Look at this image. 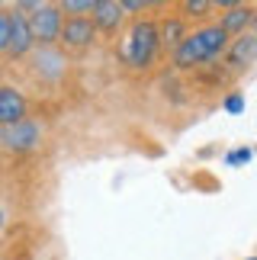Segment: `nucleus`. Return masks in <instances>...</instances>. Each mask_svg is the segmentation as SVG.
Here are the masks:
<instances>
[{"label":"nucleus","mask_w":257,"mask_h":260,"mask_svg":"<svg viewBox=\"0 0 257 260\" xmlns=\"http://www.w3.org/2000/svg\"><path fill=\"white\" fill-rule=\"evenodd\" d=\"M26 119V96L13 87H0V125H13Z\"/></svg>","instance_id":"nucleus-5"},{"label":"nucleus","mask_w":257,"mask_h":260,"mask_svg":"<svg viewBox=\"0 0 257 260\" xmlns=\"http://www.w3.org/2000/svg\"><path fill=\"white\" fill-rule=\"evenodd\" d=\"M58 39H65L68 48H84V45H90V39H93V23L87 16H71L61 26V36Z\"/></svg>","instance_id":"nucleus-7"},{"label":"nucleus","mask_w":257,"mask_h":260,"mask_svg":"<svg viewBox=\"0 0 257 260\" xmlns=\"http://www.w3.org/2000/svg\"><path fill=\"white\" fill-rule=\"evenodd\" d=\"M244 23H248V10H232V13L225 16V23H222V32H229V29H232V32H238Z\"/></svg>","instance_id":"nucleus-10"},{"label":"nucleus","mask_w":257,"mask_h":260,"mask_svg":"<svg viewBox=\"0 0 257 260\" xmlns=\"http://www.w3.org/2000/svg\"><path fill=\"white\" fill-rule=\"evenodd\" d=\"M229 42V32H222V26H206L200 32H193L186 42L177 45L174 52V61L177 64H196V61H209L225 48Z\"/></svg>","instance_id":"nucleus-1"},{"label":"nucleus","mask_w":257,"mask_h":260,"mask_svg":"<svg viewBox=\"0 0 257 260\" xmlns=\"http://www.w3.org/2000/svg\"><path fill=\"white\" fill-rule=\"evenodd\" d=\"M157 52V26L142 19L128 29V39H125V61L135 64V68H145L148 61L154 58Z\"/></svg>","instance_id":"nucleus-2"},{"label":"nucleus","mask_w":257,"mask_h":260,"mask_svg":"<svg viewBox=\"0 0 257 260\" xmlns=\"http://www.w3.org/2000/svg\"><path fill=\"white\" fill-rule=\"evenodd\" d=\"M248 157H251V148H238V151H232V154H229V164L238 167V164L248 161Z\"/></svg>","instance_id":"nucleus-13"},{"label":"nucleus","mask_w":257,"mask_h":260,"mask_svg":"<svg viewBox=\"0 0 257 260\" xmlns=\"http://www.w3.org/2000/svg\"><path fill=\"white\" fill-rule=\"evenodd\" d=\"M0 142L16 148V151H26V148H33L39 142V128L33 122H13V125H4V132H0Z\"/></svg>","instance_id":"nucleus-6"},{"label":"nucleus","mask_w":257,"mask_h":260,"mask_svg":"<svg viewBox=\"0 0 257 260\" xmlns=\"http://www.w3.org/2000/svg\"><path fill=\"white\" fill-rule=\"evenodd\" d=\"M29 48H33L29 19H26V13L13 10V13H10V42H7V52H10V55H26Z\"/></svg>","instance_id":"nucleus-4"},{"label":"nucleus","mask_w":257,"mask_h":260,"mask_svg":"<svg viewBox=\"0 0 257 260\" xmlns=\"http://www.w3.org/2000/svg\"><path fill=\"white\" fill-rule=\"evenodd\" d=\"M0 228H4V209H0Z\"/></svg>","instance_id":"nucleus-16"},{"label":"nucleus","mask_w":257,"mask_h":260,"mask_svg":"<svg viewBox=\"0 0 257 260\" xmlns=\"http://www.w3.org/2000/svg\"><path fill=\"white\" fill-rule=\"evenodd\" d=\"M93 16H97V26H103V29H113V26L122 19V7L116 4V0H97V7H93Z\"/></svg>","instance_id":"nucleus-8"},{"label":"nucleus","mask_w":257,"mask_h":260,"mask_svg":"<svg viewBox=\"0 0 257 260\" xmlns=\"http://www.w3.org/2000/svg\"><path fill=\"white\" fill-rule=\"evenodd\" d=\"M10 42V13H0V52Z\"/></svg>","instance_id":"nucleus-12"},{"label":"nucleus","mask_w":257,"mask_h":260,"mask_svg":"<svg viewBox=\"0 0 257 260\" xmlns=\"http://www.w3.org/2000/svg\"><path fill=\"white\" fill-rule=\"evenodd\" d=\"M229 113H241V96H229Z\"/></svg>","instance_id":"nucleus-15"},{"label":"nucleus","mask_w":257,"mask_h":260,"mask_svg":"<svg viewBox=\"0 0 257 260\" xmlns=\"http://www.w3.org/2000/svg\"><path fill=\"white\" fill-rule=\"evenodd\" d=\"M254 52H257V39H254V36H244L241 42L232 45V61H235V64H251Z\"/></svg>","instance_id":"nucleus-9"},{"label":"nucleus","mask_w":257,"mask_h":260,"mask_svg":"<svg viewBox=\"0 0 257 260\" xmlns=\"http://www.w3.org/2000/svg\"><path fill=\"white\" fill-rule=\"evenodd\" d=\"M61 7H52V4H42L39 10H33V19H29V32L33 39H42V42H55L61 36Z\"/></svg>","instance_id":"nucleus-3"},{"label":"nucleus","mask_w":257,"mask_h":260,"mask_svg":"<svg viewBox=\"0 0 257 260\" xmlns=\"http://www.w3.org/2000/svg\"><path fill=\"white\" fill-rule=\"evenodd\" d=\"M186 10H190V13H203V10H209L212 4H203V0H193V4H183Z\"/></svg>","instance_id":"nucleus-14"},{"label":"nucleus","mask_w":257,"mask_h":260,"mask_svg":"<svg viewBox=\"0 0 257 260\" xmlns=\"http://www.w3.org/2000/svg\"><path fill=\"white\" fill-rule=\"evenodd\" d=\"M71 16H84V13H93V7H97V0H65L61 4Z\"/></svg>","instance_id":"nucleus-11"}]
</instances>
